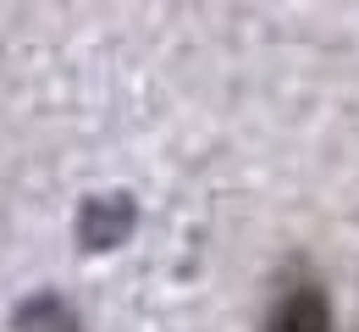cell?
Segmentation results:
<instances>
[{"label":"cell","mask_w":359,"mask_h":332,"mask_svg":"<svg viewBox=\"0 0 359 332\" xmlns=\"http://www.w3.org/2000/svg\"><path fill=\"white\" fill-rule=\"evenodd\" d=\"M138 227V199L122 189L111 194H89L83 205H78V249L83 255H105V249H122Z\"/></svg>","instance_id":"cell-1"},{"label":"cell","mask_w":359,"mask_h":332,"mask_svg":"<svg viewBox=\"0 0 359 332\" xmlns=\"http://www.w3.org/2000/svg\"><path fill=\"white\" fill-rule=\"evenodd\" d=\"M260 332H332V299L315 277H293L271 299Z\"/></svg>","instance_id":"cell-2"},{"label":"cell","mask_w":359,"mask_h":332,"mask_svg":"<svg viewBox=\"0 0 359 332\" xmlns=\"http://www.w3.org/2000/svg\"><path fill=\"white\" fill-rule=\"evenodd\" d=\"M11 327L17 332H83V316H78L55 288H39V293H28V299L11 310Z\"/></svg>","instance_id":"cell-3"}]
</instances>
